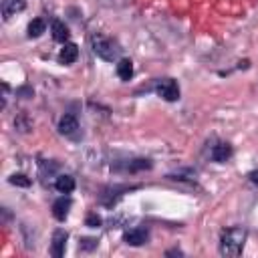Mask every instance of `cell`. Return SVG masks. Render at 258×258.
<instances>
[{"instance_id":"1","label":"cell","mask_w":258,"mask_h":258,"mask_svg":"<svg viewBox=\"0 0 258 258\" xmlns=\"http://www.w3.org/2000/svg\"><path fill=\"white\" fill-rule=\"evenodd\" d=\"M248 238V230L244 226H232V228H224L220 232V242H218V250L222 256L228 258H236L242 254L244 244Z\"/></svg>"},{"instance_id":"2","label":"cell","mask_w":258,"mask_h":258,"mask_svg":"<svg viewBox=\"0 0 258 258\" xmlns=\"http://www.w3.org/2000/svg\"><path fill=\"white\" fill-rule=\"evenodd\" d=\"M89 42H91V50L97 58L105 60V62H117L121 58V44L117 42V38L113 36H107L103 32H93L89 36Z\"/></svg>"},{"instance_id":"3","label":"cell","mask_w":258,"mask_h":258,"mask_svg":"<svg viewBox=\"0 0 258 258\" xmlns=\"http://www.w3.org/2000/svg\"><path fill=\"white\" fill-rule=\"evenodd\" d=\"M145 91H153L157 97H161V99L167 101V103H175V101H179V85H177V81L171 79V77L155 79L153 85H151L149 89H145Z\"/></svg>"},{"instance_id":"4","label":"cell","mask_w":258,"mask_h":258,"mask_svg":"<svg viewBox=\"0 0 258 258\" xmlns=\"http://www.w3.org/2000/svg\"><path fill=\"white\" fill-rule=\"evenodd\" d=\"M141 187V183H123V185H109V187H105L103 191H101V196H99V204L101 206H105V208H115L117 206V202L125 196V194H129V191H135V189H139Z\"/></svg>"},{"instance_id":"5","label":"cell","mask_w":258,"mask_h":258,"mask_svg":"<svg viewBox=\"0 0 258 258\" xmlns=\"http://www.w3.org/2000/svg\"><path fill=\"white\" fill-rule=\"evenodd\" d=\"M151 167H153V161L149 157H129V159H123V161H115L111 165L113 171L129 173V175H135V173H141V171H149Z\"/></svg>"},{"instance_id":"6","label":"cell","mask_w":258,"mask_h":258,"mask_svg":"<svg viewBox=\"0 0 258 258\" xmlns=\"http://www.w3.org/2000/svg\"><path fill=\"white\" fill-rule=\"evenodd\" d=\"M56 131L62 135V137H69L73 141H79L81 139V125H79V119L77 115L73 113H62L58 123H56Z\"/></svg>"},{"instance_id":"7","label":"cell","mask_w":258,"mask_h":258,"mask_svg":"<svg viewBox=\"0 0 258 258\" xmlns=\"http://www.w3.org/2000/svg\"><path fill=\"white\" fill-rule=\"evenodd\" d=\"M121 240H123L127 246H133V248L143 246V244H147V240H149V228H147V226H135V228H129V230L123 232Z\"/></svg>"},{"instance_id":"8","label":"cell","mask_w":258,"mask_h":258,"mask_svg":"<svg viewBox=\"0 0 258 258\" xmlns=\"http://www.w3.org/2000/svg\"><path fill=\"white\" fill-rule=\"evenodd\" d=\"M71 208H73V198L69 194H62L60 198H56L52 202L50 212H52V216H54L56 222H64L69 218V214H71Z\"/></svg>"},{"instance_id":"9","label":"cell","mask_w":258,"mask_h":258,"mask_svg":"<svg viewBox=\"0 0 258 258\" xmlns=\"http://www.w3.org/2000/svg\"><path fill=\"white\" fill-rule=\"evenodd\" d=\"M232 155H234V147L228 141H218L210 149V159L214 163H228L232 159Z\"/></svg>"},{"instance_id":"10","label":"cell","mask_w":258,"mask_h":258,"mask_svg":"<svg viewBox=\"0 0 258 258\" xmlns=\"http://www.w3.org/2000/svg\"><path fill=\"white\" fill-rule=\"evenodd\" d=\"M67 240H69V232H67V230L56 228V230L52 232V238H50V254H52L54 258H62V256H64Z\"/></svg>"},{"instance_id":"11","label":"cell","mask_w":258,"mask_h":258,"mask_svg":"<svg viewBox=\"0 0 258 258\" xmlns=\"http://www.w3.org/2000/svg\"><path fill=\"white\" fill-rule=\"evenodd\" d=\"M0 8H2V20L8 22L12 16H16L26 8V0H2Z\"/></svg>"},{"instance_id":"12","label":"cell","mask_w":258,"mask_h":258,"mask_svg":"<svg viewBox=\"0 0 258 258\" xmlns=\"http://www.w3.org/2000/svg\"><path fill=\"white\" fill-rule=\"evenodd\" d=\"M50 32H52V40L58 42V44H64V42H69V38H71V30H69V26H67L62 20H58V18L52 20V24H50Z\"/></svg>"},{"instance_id":"13","label":"cell","mask_w":258,"mask_h":258,"mask_svg":"<svg viewBox=\"0 0 258 258\" xmlns=\"http://www.w3.org/2000/svg\"><path fill=\"white\" fill-rule=\"evenodd\" d=\"M58 62L60 64H73L79 58V46L75 42H64L62 48L58 50Z\"/></svg>"},{"instance_id":"14","label":"cell","mask_w":258,"mask_h":258,"mask_svg":"<svg viewBox=\"0 0 258 258\" xmlns=\"http://www.w3.org/2000/svg\"><path fill=\"white\" fill-rule=\"evenodd\" d=\"M75 187H77V183H75V177H73V175H69V173H58V175L54 177V189H56L58 194H73Z\"/></svg>"},{"instance_id":"15","label":"cell","mask_w":258,"mask_h":258,"mask_svg":"<svg viewBox=\"0 0 258 258\" xmlns=\"http://www.w3.org/2000/svg\"><path fill=\"white\" fill-rule=\"evenodd\" d=\"M115 73H117V77L123 83L131 81L133 79V60L131 58H119L117 60V67H115Z\"/></svg>"},{"instance_id":"16","label":"cell","mask_w":258,"mask_h":258,"mask_svg":"<svg viewBox=\"0 0 258 258\" xmlns=\"http://www.w3.org/2000/svg\"><path fill=\"white\" fill-rule=\"evenodd\" d=\"M46 32V22L44 18H32L26 26V36L28 38H40Z\"/></svg>"},{"instance_id":"17","label":"cell","mask_w":258,"mask_h":258,"mask_svg":"<svg viewBox=\"0 0 258 258\" xmlns=\"http://www.w3.org/2000/svg\"><path fill=\"white\" fill-rule=\"evenodd\" d=\"M8 183H10V185H16V187H30V185H32V179H30L26 173L16 171V173H10Z\"/></svg>"},{"instance_id":"18","label":"cell","mask_w":258,"mask_h":258,"mask_svg":"<svg viewBox=\"0 0 258 258\" xmlns=\"http://www.w3.org/2000/svg\"><path fill=\"white\" fill-rule=\"evenodd\" d=\"M97 246H99V240L97 238H81L79 240V250L81 252H93Z\"/></svg>"},{"instance_id":"19","label":"cell","mask_w":258,"mask_h":258,"mask_svg":"<svg viewBox=\"0 0 258 258\" xmlns=\"http://www.w3.org/2000/svg\"><path fill=\"white\" fill-rule=\"evenodd\" d=\"M101 224H103V218L97 212H89L87 214V218H85V226L87 228H101Z\"/></svg>"},{"instance_id":"20","label":"cell","mask_w":258,"mask_h":258,"mask_svg":"<svg viewBox=\"0 0 258 258\" xmlns=\"http://www.w3.org/2000/svg\"><path fill=\"white\" fill-rule=\"evenodd\" d=\"M32 95H34V91H32V87H28V85L16 89V97H20V99H30Z\"/></svg>"},{"instance_id":"21","label":"cell","mask_w":258,"mask_h":258,"mask_svg":"<svg viewBox=\"0 0 258 258\" xmlns=\"http://www.w3.org/2000/svg\"><path fill=\"white\" fill-rule=\"evenodd\" d=\"M14 125H16L18 131H28V129H30V123H28V119H26L24 115H20V117L14 121Z\"/></svg>"},{"instance_id":"22","label":"cell","mask_w":258,"mask_h":258,"mask_svg":"<svg viewBox=\"0 0 258 258\" xmlns=\"http://www.w3.org/2000/svg\"><path fill=\"white\" fill-rule=\"evenodd\" d=\"M246 177H248V181H250L252 185H256V187H258V167H256V169H252Z\"/></svg>"},{"instance_id":"23","label":"cell","mask_w":258,"mask_h":258,"mask_svg":"<svg viewBox=\"0 0 258 258\" xmlns=\"http://www.w3.org/2000/svg\"><path fill=\"white\" fill-rule=\"evenodd\" d=\"M165 256H183V250H179V248H169V250H165Z\"/></svg>"},{"instance_id":"24","label":"cell","mask_w":258,"mask_h":258,"mask_svg":"<svg viewBox=\"0 0 258 258\" xmlns=\"http://www.w3.org/2000/svg\"><path fill=\"white\" fill-rule=\"evenodd\" d=\"M236 69H244V71H246V69H250V60H248V58H244V60H240V62L236 64Z\"/></svg>"},{"instance_id":"25","label":"cell","mask_w":258,"mask_h":258,"mask_svg":"<svg viewBox=\"0 0 258 258\" xmlns=\"http://www.w3.org/2000/svg\"><path fill=\"white\" fill-rule=\"evenodd\" d=\"M2 91H6V93H8V85H6V83H2ZM4 107H6V95L2 97V109H4Z\"/></svg>"}]
</instances>
